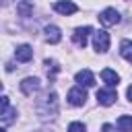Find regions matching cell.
I'll use <instances>...</instances> for the list:
<instances>
[{"instance_id": "obj_20", "label": "cell", "mask_w": 132, "mask_h": 132, "mask_svg": "<svg viewBox=\"0 0 132 132\" xmlns=\"http://www.w3.org/2000/svg\"><path fill=\"white\" fill-rule=\"evenodd\" d=\"M126 95H128V99H130V101H132V85H130V87H128V91H126Z\"/></svg>"}, {"instance_id": "obj_11", "label": "cell", "mask_w": 132, "mask_h": 132, "mask_svg": "<svg viewBox=\"0 0 132 132\" xmlns=\"http://www.w3.org/2000/svg\"><path fill=\"white\" fill-rule=\"evenodd\" d=\"M101 78L107 82V87H109V89H113V87L120 82V76H118V74H116V70H111V68H103V70H101Z\"/></svg>"}, {"instance_id": "obj_19", "label": "cell", "mask_w": 132, "mask_h": 132, "mask_svg": "<svg viewBox=\"0 0 132 132\" xmlns=\"http://www.w3.org/2000/svg\"><path fill=\"white\" fill-rule=\"evenodd\" d=\"M101 130H103V132H113V126H111V124H103Z\"/></svg>"}, {"instance_id": "obj_10", "label": "cell", "mask_w": 132, "mask_h": 132, "mask_svg": "<svg viewBox=\"0 0 132 132\" xmlns=\"http://www.w3.org/2000/svg\"><path fill=\"white\" fill-rule=\"evenodd\" d=\"M14 58H16V62H29V60L33 58V47L27 45V43L19 45V47L14 50Z\"/></svg>"}, {"instance_id": "obj_5", "label": "cell", "mask_w": 132, "mask_h": 132, "mask_svg": "<svg viewBox=\"0 0 132 132\" xmlns=\"http://www.w3.org/2000/svg\"><path fill=\"white\" fill-rule=\"evenodd\" d=\"M39 87H41V82H39L37 76H27V78H23V82H21V91H23L25 95H33V93H37Z\"/></svg>"}, {"instance_id": "obj_12", "label": "cell", "mask_w": 132, "mask_h": 132, "mask_svg": "<svg viewBox=\"0 0 132 132\" xmlns=\"http://www.w3.org/2000/svg\"><path fill=\"white\" fill-rule=\"evenodd\" d=\"M45 39H47L50 43H58V41L62 39L60 29H58L56 25H47V27H45Z\"/></svg>"}, {"instance_id": "obj_9", "label": "cell", "mask_w": 132, "mask_h": 132, "mask_svg": "<svg viewBox=\"0 0 132 132\" xmlns=\"http://www.w3.org/2000/svg\"><path fill=\"white\" fill-rule=\"evenodd\" d=\"M89 33H93L91 27H78V29L74 31V35H72L74 43H76L78 47H85V45H87V37H89Z\"/></svg>"}, {"instance_id": "obj_13", "label": "cell", "mask_w": 132, "mask_h": 132, "mask_svg": "<svg viewBox=\"0 0 132 132\" xmlns=\"http://www.w3.org/2000/svg\"><path fill=\"white\" fill-rule=\"evenodd\" d=\"M116 126L120 132H132V116H120Z\"/></svg>"}, {"instance_id": "obj_14", "label": "cell", "mask_w": 132, "mask_h": 132, "mask_svg": "<svg viewBox=\"0 0 132 132\" xmlns=\"http://www.w3.org/2000/svg\"><path fill=\"white\" fill-rule=\"evenodd\" d=\"M120 54H122V58H124L126 62L132 64V41H130V39H124V41L120 43Z\"/></svg>"}, {"instance_id": "obj_18", "label": "cell", "mask_w": 132, "mask_h": 132, "mask_svg": "<svg viewBox=\"0 0 132 132\" xmlns=\"http://www.w3.org/2000/svg\"><path fill=\"white\" fill-rule=\"evenodd\" d=\"M68 132H87V128H85L82 122H72V124L68 126Z\"/></svg>"}, {"instance_id": "obj_3", "label": "cell", "mask_w": 132, "mask_h": 132, "mask_svg": "<svg viewBox=\"0 0 132 132\" xmlns=\"http://www.w3.org/2000/svg\"><path fill=\"white\" fill-rule=\"evenodd\" d=\"M85 101H87V91L82 87H74V89L68 91V103L70 105L80 107V105H85Z\"/></svg>"}, {"instance_id": "obj_2", "label": "cell", "mask_w": 132, "mask_h": 132, "mask_svg": "<svg viewBox=\"0 0 132 132\" xmlns=\"http://www.w3.org/2000/svg\"><path fill=\"white\" fill-rule=\"evenodd\" d=\"M99 23L105 25V27H111V25H118L120 23V12L116 8H105L99 12Z\"/></svg>"}, {"instance_id": "obj_17", "label": "cell", "mask_w": 132, "mask_h": 132, "mask_svg": "<svg viewBox=\"0 0 132 132\" xmlns=\"http://www.w3.org/2000/svg\"><path fill=\"white\" fill-rule=\"evenodd\" d=\"M45 66H47V74H50V80L54 78V74L60 70V66L56 64V60H45Z\"/></svg>"}, {"instance_id": "obj_4", "label": "cell", "mask_w": 132, "mask_h": 132, "mask_svg": "<svg viewBox=\"0 0 132 132\" xmlns=\"http://www.w3.org/2000/svg\"><path fill=\"white\" fill-rule=\"evenodd\" d=\"M93 45H95L97 52H107V50H109V33L103 31V29L97 31L95 37H93Z\"/></svg>"}, {"instance_id": "obj_7", "label": "cell", "mask_w": 132, "mask_h": 132, "mask_svg": "<svg viewBox=\"0 0 132 132\" xmlns=\"http://www.w3.org/2000/svg\"><path fill=\"white\" fill-rule=\"evenodd\" d=\"M54 10L60 14H74L78 10V6L70 0H58V2H54Z\"/></svg>"}, {"instance_id": "obj_16", "label": "cell", "mask_w": 132, "mask_h": 132, "mask_svg": "<svg viewBox=\"0 0 132 132\" xmlns=\"http://www.w3.org/2000/svg\"><path fill=\"white\" fill-rule=\"evenodd\" d=\"M14 116H16V109H4V111H2V124L8 126V124L14 120Z\"/></svg>"}, {"instance_id": "obj_6", "label": "cell", "mask_w": 132, "mask_h": 132, "mask_svg": "<svg viewBox=\"0 0 132 132\" xmlns=\"http://www.w3.org/2000/svg\"><path fill=\"white\" fill-rule=\"evenodd\" d=\"M116 99H118V93L113 91V89H99L97 91V101L101 103V105H113L116 103Z\"/></svg>"}, {"instance_id": "obj_8", "label": "cell", "mask_w": 132, "mask_h": 132, "mask_svg": "<svg viewBox=\"0 0 132 132\" xmlns=\"http://www.w3.org/2000/svg\"><path fill=\"white\" fill-rule=\"evenodd\" d=\"M74 80L78 82V87H93V85H95V76H93V72L87 70V68L80 70V72H76Z\"/></svg>"}, {"instance_id": "obj_1", "label": "cell", "mask_w": 132, "mask_h": 132, "mask_svg": "<svg viewBox=\"0 0 132 132\" xmlns=\"http://www.w3.org/2000/svg\"><path fill=\"white\" fill-rule=\"evenodd\" d=\"M35 109H37V113H39L41 120H52V118H56V113H58V95H56L54 91L47 93L43 99L37 101Z\"/></svg>"}, {"instance_id": "obj_15", "label": "cell", "mask_w": 132, "mask_h": 132, "mask_svg": "<svg viewBox=\"0 0 132 132\" xmlns=\"http://www.w3.org/2000/svg\"><path fill=\"white\" fill-rule=\"evenodd\" d=\"M16 12H19V16H29L33 12V2L31 0H21L16 4Z\"/></svg>"}, {"instance_id": "obj_21", "label": "cell", "mask_w": 132, "mask_h": 132, "mask_svg": "<svg viewBox=\"0 0 132 132\" xmlns=\"http://www.w3.org/2000/svg\"><path fill=\"white\" fill-rule=\"evenodd\" d=\"M37 132H41V130H37Z\"/></svg>"}]
</instances>
